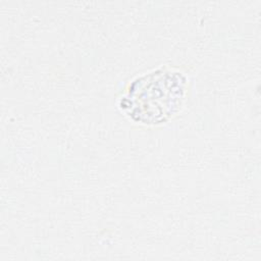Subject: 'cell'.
<instances>
[{"mask_svg":"<svg viewBox=\"0 0 261 261\" xmlns=\"http://www.w3.org/2000/svg\"><path fill=\"white\" fill-rule=\"evenodd\" d=\"M188 77L180 70L160 67L133 80L119 98L120 110L133 121L158 125L176 115L188 94Z\"/></svg>","mask_w":261,"mask_h":261,"instance_id":"obj_1","label":"cell"}]
</instances>
